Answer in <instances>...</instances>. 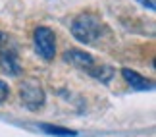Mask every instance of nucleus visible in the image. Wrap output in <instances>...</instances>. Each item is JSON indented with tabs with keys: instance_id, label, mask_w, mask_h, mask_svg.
<instances>
[{
	"instance_id": "1",
	"label": "nucleus",
	"mask_w": 156,
	"mask_h": 137,
	"mask_svg": "<svg viewBox=\"0 0 156 137\" xmlns=\"http://www.w3.org/2000/svg\"><path fill=\"white\" fill-rule=\"evenodd\" d=\"M104 23L100 16L93 14V12H83L71 21V33L73 37L83 45H93L102 37Z\"/></svg>"
},
{
	"instance_id": "2",
	"label": "nucleus",
	"mask_w": 156,
	"mask_h": 137,
	"mask_svg": "<svg viewBox=\"0 0 156 137\" xmlns=\"http://www.w3.org/2000/svg\"><path fill=\"white\" fill-rule=\"evenodd\" d=\"M33 43H35V50L43 60L50 62L56 56V37H54L52 29L48 27H37L33 33Z\"/></svg>"
},
{
	"instance_id": "3",
	"label": "nucleus",
	"mask_w": 156,
	"mask_h": 137,
	"mask_svg": "<svg viewBox=\"0 0 156 137\" xmlns=\"http://www.w3.org/2000/svg\"><path fill=\"white\" fill-rule=\"evenodd\" d=\"M20 99H21V104L27 106L29 110H39L44 104V91L39 85V81L29 79L20 85Z\"/></svg>"
},
{
	"instance_id": "4",
	"label": "nucleus",
	"mask_w": 156,
	"mask_h": 137,
	"mask_svg": "<svg viewBox=\"0 0 156 137\" xmlns=\"http://www.w3.org/2000/svg\"><path fill=\"white\" fill-rule=\"evenodd\" d=\"M64 60L71 64L73 68H79V70H91L94 66V58L85 50H79V49H68L64 52Z\"/></svg>"
},
{
	"instance_id": "5",
	"label": "nucleus",
	"mask_w": 156,
	"mask_h": 137,
	"mask_svg": "<svg viewBox=\"0 0 156 137\" xmlns=\"http://www.w3.org/2000/svg\"><path fill=\"white\" fill-rule=\"evenodd\" d=\"M122 75H123V79L129 83V87H131V89H137V91H151V89L154 87L151 79L143 77L141 74H137L135 70L123 68V70H122Z\"/></svg>"
},
{
	"instance_id": "6",
	"label": "nucleus",
	"mask_w": 156,
	"mask_h": 137,
	"mask_svg": "<svg viewBox=\"0 0 156 137\" xmlns=\"http://www.w3.org/2000/svg\"><path fill=\"white\" fill-rule=\"evenodd\" d=\"M0 66L8 75H20L21 74V66L20 60H17V54L14 50H4L0 54Z\"/></svg>"
},
{
	"instance_id": "7",
	"label": "nucleus",
	"mask_w": 156,
	"mask_h": 137,
	"mask_svg": "<svg viewBox=\"0 0 156 137\" xmlns=\"http://www.w3.org/2000/svg\"><path fill=\"white\" fill-rule=\"evenodd\" d=\"M39 129L48 135H56V137H75L77 133L71 132L68 128H60V126H52V124H39Z\"/></svg>"
},
{
	"instance_id": "8",
	"label": "nucleus",
	"mask_w": 156,
	"mask_h": 137,
	"mask_svg": "<svg viewBox=\"0 0 156 137\" xmlns=\"http://www.w3.org/2000/svg\"><path fill=\"white\" fill-rule=\"evenodd\" d=\"M89 74H91L94 79H98L100 83H108L112 79L114 71H112L110 66H93L91 70H89Z\"/></svg>"
},
{
	"instance_id": "9",
	"label": "nucleus",
	"mask_w": 156,
	"mask_h": 137,
	"mask_svg": "<svg viewBox=\"0 0 156 137\" xmlns=\"http://www.w3.org/2000/svg\"><path fill=\"white\" fill-rule=\"evenodd\" d=\"M8 95H10V87L6 85L4 81H0V104H2L6 99H8Z\"/></svg>"
},
{
	"instance_id": "10",
	"label": "nucleus",
	"mask_w": 156,
	"mask_h": 137,
	"mask_svg": "<svg viewBox=\"0 0 156 137\" xmlns=\"http://www.w3.org/2000/svg\"><path fill=\"white\" fill-rule=\"evenodd\" d=\"M139 2H143V6H147L148 10H154V2H152V0H139Z\"/></svg>"
},
{
	"instance_id": "11",
	"label": "nucleus",
	"mask_w": 156,
	"mask_h": 137,
	"mask_svg": "<svg viewBox=\"0 0 156 137\" xmlns=\"http://www.w3.org/2000/svg\"><path fill=\"white\" fill-rule=\"evenodd\" d=\"M4 39H6V35H4L2 31H0V45H2V43H4Z\"/></svg>"
}]
</instances>
